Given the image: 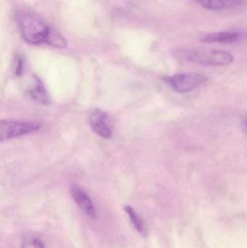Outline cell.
<instances>
[{"label":"cell","mask_w":247,"mask_h":248,"mask_svg":"<svg viewBox=\"0 0 247 248\" xmlns=\"http://www.w3.org/2000/svg\"><path fill=\"white\" fill-rule=\"evenodd\" d=\"M242 128H243L244 131L247 134V116L244 118L242 120Z\"/></svg>","instance_id":"cell-13"},{"label":"cell","mask_w":247,"mask_h":248,"mask_svg":"<svg viewBox=\"0 0 247 248\" xmlns=\"http://www.w3.org/2000/svg\"><path fill=\"white\" fill-rule=\"evenodd\" d=\"M24 60L21 56L17 55L15 58L14 62H13V71H14L15 75L17 77H20L23 74V69H24Z\"/></svg>","instance_id":"cell-12"},{"label":"cell","mask_w":247,"mask_h":248,"mask_svg":"<svg viewBox=\"0 0 247 248\" xmlns=\"http://www.w3.org/2000/svg\"><path fill=\"white\" fill-rule=\"evenodd\" d=\"M199 5L207 10H223L240 7L243 0H194Z\"/></svg>","instance_id":"cell-8"},{"label":"cell","mask_w":247,"mask_h":248,"mask_svg":"<svg viewBox=\"0 0 247 248\" xmlns=\"http://www.w3.org/2000/svg\"><path fill=\"white\" fill-rule=\"evenodd\" d=\"M30 97L36 102L44 106H49L51 100L44 86L42 84V81L38 78H36V83L34 86L29 91Z\"/></svg>","instance_id":"cell-10"},{"label":"cell","mask_w":247,"mask_h":248,"mask_svg":"<svg viewBox=\"0 0 247 248\" xmlns=\"http://www.w3.org/2000/svg\"><path fill=\"white\" fill-rule=\"evenodd\" d=\"M71 195L78 208L89 218H97V211L92 200L89 195L77 185H73L71 187Z\"/></svg>","instance_id":"cell-6"},{"label":"cell","mask_w":247,"mask_h":248,"mask_svg":"<svg viewBox=\"0 0 247 248\" xmlns=\"http://www.w3.org/2000/svg\"><path fill=\"white\" fill-rule=\"evenodd\" d=\"M17 21L22 36L30 45L46 44L56 48L65 45V39L58 32L33 13L21 12L17 15Z\"/></svg>","instance_id":"cell-1"},{"label":"cell","mask_w":247,"mask_h":248,"mask_svg":"<svg viewBox=\"0 0 247 248\" xmlns=\"http://www.w3.org/2000/svg\"><path fill=\"white\" fill-rule=\"evenodd\" d=\"M247 39V33L239 31H220L207 33L200 41L204 43L231 44Z\"/></svg>","instance_id":"cell-7"},{"label":"cell","mask_w":247,"mask_h":248,"mask_svg":"<svg viewBox=\"0 0 247 248\" xmlns=\"http://www.w3.org/2000/svg\"><path fill=\"white\" fill-rule=\"evenodd\" d=\"M125 211L127 215L129 216V219L131 222L132 225L134 227L135 230L138 233L143 236L146 237L148 234L147 226L146 222L144 221L143 218L137 214L134 208H132L130 205H126L124 207Z\"/></svg>","instance_id":"cell-9"},{"label":"cell","mask_w":247,"mask_h":248,"mask_svg":"<svg viewBox=\"0 0 247 248\" xmlns=\"http://www.w3.org/2000/svg\"><path fill=\"white\" fill-rule=\"evenodd\" d=\"M108 119V115L100 109H94L89 115V124L91 129L97 135L104 139H110L113 136V131L109 125Z\"/></svg>","instance_id":"cell-5"},{"label":"cell","mask_w":247,"mask_h":248,"mask_svg":"<svg viewBox=\"0 0 247 248\" xmlns=\"http://www.w3.org/2000/svg\"><path fill=\"white\" fill-rule=\"evenodd\" d=\"M42 125L36 122L1 120L0 123V139L1 141L30 134L40 129Z\"/></svg>","instance_id":"cell-3"},{"label":"cell","mask_w":247,"mask_h":248,"mask_svg":"<svg viewBox=\"0 0 247 248\" xmlns=\"http://www.w3.org/2000/svg\"><path fill=\"white\" fill-rule=\"evenodd\" d=\"M164 80L177 93H187L204 84L207 78L202 74L190 73L165 77Z\"/></svg>","instance_id":"cell-4"},{"label":"cell","mask_w":247,"mask_h":248,"mask_svg":"<svg viewBox=\"0 0 247 248\" xmlns=\"http://www.w3.org/2000/svg\"><path fill=\"white\" fill-rule=\"evenodd\" d=\"M21 248H45L40 237L33 233H26L21 241Z\"/></svg>","instance_id":"cell-11"},{"label":"cell","mask_w":247,"mask_h":248,"mask_svg":"<svg viewBox=\"0 0 247 248\" xmlns=\"http://www.w3.org/2000/svg\"><path fill=\"white\" fill-rule=\"evenodd\" d=\"M189 62L206 66H224L233 61V56L226 51L213 49H193L186 52Z\"/></svg>","instance_id":"cell-2"}]
</instances>
